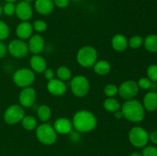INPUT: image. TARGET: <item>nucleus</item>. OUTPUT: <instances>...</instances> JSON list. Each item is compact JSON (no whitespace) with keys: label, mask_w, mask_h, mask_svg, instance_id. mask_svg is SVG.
<instances>
[{"label":"nucleus","mask_w":157,"mask_h":156,"mask_svg":"<svg viewBox=\"0 0 157 156\" xmlns=\"http://www.w3.org/2000/svg\"><path fill=\"white\" fill-rule=\"evenodd\" d=\"M97 118L91 112L87 110H80L73 117V128L78 132H88L94 129L97 126Z\"/></svg>","instance_id":"1"},{"label":"nucleus","mask_w":157,"mask_h":156,"mask_svg":"<svg viewBox=\"0 0 157 156\" xmlns=\"http://www.w3.org/2000/svg\"><path fill=\"white\" fill-rule=\"evenodd\" d=\"M123 116L132 122H140L145 117V109L143 104L134 99L127 100L121 107Z\"/></svg>","instance_id":"2"},{"label":"nucleus","mask_w":157,"mask_h":156,"mask_svg":"<svg viewBox=\"0 0 157 156\" xmlns=\"http://www.w3.org/2000/svg\"><path fill=\"white\" fill-rule=\"evenodd\" d=\"M98 60V52L92 46H84L77 54V61L83 67H93Z\"/></svg>","instance_id":"3"},{"label":"nucleus","mask_w":157,"mask_h":156,"mask_svg":"<svg viewBox=\"0 0 157 156\" xmlns=\"http://www.w3.org/2000/svg\"><path fill=\"white\" fill-rule=\"evenodd\" d=\"M36 137L41 144L50 145L56 142L57 132L53 126L44 122L37 127Z\"/></svg>","instance_id":"4"},{"label":"nucleus","mask_w":157,"mask_h":156,"mask_svg":"<svg viewBox=\"0 0 157 156\" xmlns=\"http://www.w3.org/2000/svg\"><path fill=\"white\" fill-rule=\"evenodd\" d=\"M130 143L136 148H144L147 145L150 136L144 128L135 126L130 129L128 135Z\"/></svg>","instance_id":"5"},{"label":"nucleus","mask_w":157,"mask_h":156,"mask_svg":"<svg viewBox=\"0 0 157 156\" xmlns=\"http://www.w3.org/2000/svg\"><path fill=\"white\" fill-rule=\"evenodd\" d=\"M13 81L19 87H30L35 81V72L29 68H21L13 74Z\"/></svg>","instance_id":"6"},{"label":"nucleus","mask_w":157,"mask_h":156,"mask_svg":"<svg viewBox=\"0 0 157 156\" xmlns=\"http://www.w3.org/2000/svg\"><path fill=\"white\" fill-rule=\"evenodd\" d=\"M71 89L75 96L83 97L85 96L90 90V83L85 76L81 75L75 76L71 81Z\"/></svg>","instance_id":"7"},{"label":"nucleus","mask_w":157,"mask_h":156,"mask_svg":"<svg viewBox=\"0 0 157 156\" xmlns=\"http://www.w3.org/2000/svg\"><path fill=\"white\" fill-rule=\"evenodd\" d=\"M25 116V110L21 105H12L7 108L4 113L5 122L9 125H14L21 122Z\"/></svg>","instance_id":"8"},{"label":"nucleus","mask_w":157,"mask_h":156,"mask_svg":"<svg viewBox=\"0 0 157 156\" xmlns=\"http://www.w3.org/2000/svg\"><path fill=\"white\" fill-rule=\"evenodd\" d=\"M139 87L137 83L133 80H127L122 83L118 88V93L124 99H132L137 95Z\"/></svg>","instance_id":"9"},{"label":"nucleus","mask_w":157,"mask_h":156,"mask_svg":"<svg viewBox=\"0 0 157 156\" xmlns=\"http://www.w3.org/2000/svg\"><path fill=\"white\" fill-rule=\"evenodd\" d=\"M8 50L12 56L16 58H25L29 52L28 44L21 39H15L11 41L8 47Z\"/></svg>","instance_id":"10"},{"label":"nucleus","mask_w":157,"mask_h":156,"mask_svg":"<svg viewBox=\"0 0 157 156\" xmlns=\"http://www.w3.org/2000/svg\"><path fill=\"white\" fill-rule=\"evenodd\" d=\"M35 99H36V92L32 87H25L20 92L18 101L20 102V105L22 107L30 108L34 105Z\"/></svg>","instance_id":"11"},{"label":"nucleus","mask_w":157,"mask_h":156,"mask_svg":"<svg viewBox=\"0 0 157 156\" xmlns=\"http://www.w3.org/2000/svg\"><path fill=\"white\" fill-rule=\"evenodd\" d=\"M15 14L20 20L28 21L33 15V10L29 3L21 1L15 6Z\"/></svg>","instance_id":"12"},{"label":"nucleus","mask_w":157,"mask_h":156,"mask_svg":"<svg viewBox=\"0 0 157 156\" xmlns=\"http://www.w3.org/2000/svg\"><path fill=\"white\" fill-rule=\"evenodd\" d=\"M47 89L51 94L56 96H60L66 93L67 87L64 81L59 79H56V78H53L52 80H48Z\"/></svg>","instance_id":"13"},{"label":"nucleus","mask_w":157,"mask_h":156,"mask_svg":"<svg viewBox=\"0 0 157 156\" xmlns=\"http://www.w3.org/2000/svg\"><path fill=\"white\" fill-rule=\"evenodd\" d=\"M54 128L58 134L66 135L72 132L73 125L72 122L67 118H58L54 123Z\"/></svg>","instance_id":"14"},{"label":"nucleus","mask_w":157,"mask_h":156,"mask_svg":"<svg viewBox=\"0 0 157 156\" xmlns=\"http://www.w3.org/2000/svg\"><path fill=\"white\" fill-rule=\"evenodd\" d=\"M28 46H29V51L32 52L33 54H38L44 50V38L39 35H32L29 39Z\"/></svg>","instance_id":"15"},{"label":"nucleus","mask_w":157,"mask_h":156,"mask_svg":"<svg viewBox=\"0 0 157 156\" xmlns=\"http://www.w3.org/2000/svg\"><path fill=\"white\" fill-rule=\"evenodd\" d=\"M30 65L32 70L35 73H42L47 68V62L42 56L34 54L30 59Z\"/></svg>","instance_id":"16"},{"label":"nucleus","mask_w":157,"mask_h":156,"mask_svg":"<svg viewBox=\"0 0 157 156\" xmlns=\"http://www.w3.org/2000/svg\"><path fill=\"white\" fill-rule=\"evenodd\" d=\"M32 24L28 21H22L19 23L16 28V35L21 40H25L32 37L33 32Z\"/></svg>","instance_id":"17"},{"label":"nucleus","mask_w":157,"mask_h":156,"mask_svg":"<svg viewBox=\"0 0 157 156\" xmlns=\"http://www.w3.org/2000/svg\"><path fill=\"white\" fill-rule=\"evenodd\" d=\"M53 0H36L35 8L37 12L41 15H49L54 9Z\"/></svg>","instance_id":"18"},{"label":"nucleus","mask_w":157,"mask_h":156,"mask_svg":"<svg viewBox=\"0 0 157 156\" xmlns=\"http://www.w3.org/2000/svg\"><path fill=\"white\" fill-rule=\"evenodd\" d=\"M144 109L149 112H153L157 110V92H148L144 96Z\"/></svg>","instance_id":"19"},{"label":"nucleus","mask_w":157,"mask_h":156,"mask_svg":"<svg viewBox=\"0 0 157 156\" xmlns=\"http://www.w3.org/2000/svg\"><path fill=\"white\" fill-rule=\"evenodd\" d=\"M112 47L115 50L119 52H122L127 48L128 46V41L124 35L121 34H117L113 37L111 41Z\"/></svg>","instance_id":"20"},{"label":"nucleus","mask_w":157,"mask_h":156,"mask_svg":"<svg viewBox=\"0 0 157 156\" xmlns=\"http://www.w3.org/2000/svg\"><path fill=\"white\" fill-rule=\"evenodd\" d=\"M93 67L95 73L101 76L107 74L110 70V64L107 61H97Z\"/></svg>","instance_id":"21"},{"label":"nucleus","mask_w":157,"mask_h":156,"mask_svg":"<svg viewBox=\"0 0 157 156\" xmlns=\"http://www.w3.org/2000/svg\"><path fill=\"white\" fill-rule=\"evenodd\" d=\"M146 50L151 53H157V35H150L144 40Z\"/></svg>","instance_id":"22"},{"label":"nucleus","mask_w":157,"mask_h":156,"mask_svg":"<svg viewBox=\"0 0 157 156\" xmlns=\"http://www.w3.org/2000/svg\"><path fill=\"white\" fill-rule=\"evenodd\" d=\"M104 107L107 112L115 113L121 109V103L113 97H108L104 102Z\"/></svg>","instance_id":"23"},{"label":"nucleus","mask_w":157,"mask_h":156,"mask_svg":"<svg viewBox=\"0 0 157 156\" xmlns=\"http://www.w3.org/2000/svg\"><path fill=\"white\" fill-rule=\"evenodd\" d=\"M38 117L41 122H46L49 120L52 116V111H51L50 107L46 105H42L38 109L37 111Z\"/></svg>","instance_id":"24"},{"label":"nucleus","mask_w":157,"mask_h":156,"mask_svg":"<svg viewBox=\"0 0 157 156\" xmlns=\"http://www.w3.org/2000/svg\"><path fill=\"white\" fill-rule=\"evenodd\" d=\"M21 122L23 128L26 130L32 131V130L35 129V128H37L36 119L32 116H25Z\"/></svg>","instance_id":"25"},{"label":"nucleus","mask_w":157,"mask_h":156,"mask_svg":"<svg viewBox=\"0 0 157 156\" xmlns=\"http://www.w3.org/2000/svg\"><path fill=\"white\" fill-rule=\"evenodd\" d=\"M57 76L58 79L62 81H67L71 78V71L68 67L65 66H61L57 70Z\"/></svg>","instance_id":"26"},{"label":"nucleus","mask_w":157,"mask_h":156,"mask_svg":"<svg viewBox=\"0 0 157 156\" xmlns=\"http://www.w3.org/2000/svg\"><path fill=\"white\" fill-rule=\"evenodd\" d=\"M144 44V38L140 35H134L128 41V45L133 49H137Z\"/></svg>","instance_id":"27"},{"label":"nucleus","mask_w":157,"mask_h":156,"mask_svg":"<svg viewBox=\"0 0 157 156\" xmlns=\"http://www.w3.org/2000/svg\"><path fill=\"white\" fill-rule=\"evenodd\" d=\"M147 76L153 82H157V64H151L147 68Z\"/></svg>","instance_id":"28"},{"label":"nucleus","mask_w":157,"mask_h":156,"mask_svg":"<svg viewBox=\"0 0 157 156\" xmlns=\"http://www.w3.org/2000/svg\"><path fill=\"white\" fill-rule=\"evenodd\" d=\"M10 30L8 24L3 21H0V40H5L9 37Z\"/></svg>","instance_id":"29"},{"label":"nucleus","mask_w":157,"mask_h":156,"mask_svg":"<svg viewBox=\"0 0 157 156\" xmlns=\"http://www.w3.org/2000/svg\"><path fill=\"white\" fill-rule=\"evenodd\" d=\"M104 93L108 97H113L115 95L118 93V88L114 85V84H107L104 87Z\"/></svg>","instance_id":"30"},{"label":"nucleus","mask_w":157,"mask_h":156,"mask_svg":"<svg viewBox=\"0 0 157 156\" xmlns=\"http://www.w3.org/2000/svg\"><path fill=\"white\" fill-rule=\"evenodd\" d=\"M34 30L38 32H43L47 29V23L43 20H36L32 24Z\"/></svg>","instance_id":"31"},{"label":"nucleus","mask_w":157,"mask_h":156,"mask_svg":"<svg viewBox=\"0 0 157 156\" xmlns=\"http://www.w3.org/2000/svg\"><path fill=\"white\" fill-rule=\"evenodd\" d=\"M153 81L150 80L148 77H142L139 80L137 84L139 88L143 89V90H150L152 87Z\"/></svg>","instance_id":"32"},{"label":"nucleus","mask_w":157,"mask_h":156,"mask_svg":"<svg viewBox=\"0 0 157 156\" xmlns=\"http://www.w3.org/2000/svg\"><path fill=\"white\" fill-rule=\"evenodd\" d=\"M2 11L6 15L11 16L15 13V6L12 2H7L3 7Z\"/></svg>","instance_id":"33"},{"label":"nucleus","mask_w":157,"mask_h":156,"mask_svg":"<svg viewBox=\"0 0 157 156\" xmlns=\"http://www.w3.org/2000/svg\"><path fill=\"white\" fill-rule=\"evenodd\" d=\"M143 156H157V148L154 146H145L142 151Z\"/></svg>","instance_id":"34"},{"label":"nucleus","mask_w":157,"mask_h":156,"mask_svg":"<svg viewBox=\"0 0 157 156\" xmlns=\"http://www.w3.org/2000/svg\"><path fill=\"white\" fill-rule=\"evenodd\" d=\"M54 5L60 9L67 8L69 5V0H53Z\"/></svg>","instance_id":"35"},{"label":"nucleus","mask_w":157,"mask_h":156,"mask_svg":"<svg viewBox=\"0 0 157 156\" xmlns=\"http://www.w3.org/2000/svg\"><path fill=\"white\" fill-rule=\"evenodd\" d=\"M44 77H45L48 80H52L54 78L55 73H54L53 70H52V69L46 68V70L44 71Z\"/></svg>","instance_id":"36"},{"label":"nucleus","mask_w":157,"mask_h":156,"mask_svg":"<svg viewBox=\"0 0 157 156\" xmlns=\"http://www.w3.org/2000/svg\"><path fill=\"white\" fill-rule=\"evenodd\" d=\"M6 52H7V47L2 42L0 41V58H2L3 57H5V55L6 54Z\"/></svg>","instance_id":"37"},{"label":"nucleus","mask_w":157,"mask_h":156,"mask_svg":"<svg viewBox=\"0 0 157 156\" xmlns=\"http://www.w3.org/2000/svg\"><path fill=\"white\" fill-rule=\"evenodd\" d=\"M150 139L153 143L157 145V131L153 132L150 136Z\"/></svg>","instance_id":"38"},{"label":"nucleus","mask_w":157,"mask_h":156,"mask_svg":"<svg viewBox=\"0 0 157 156\" xmlns=\"http://www.w3.org/2000/svg\"><path fill=\"white\" fill-rule=\"evenodd\" d=\"M114 117L117 118V119H121L122 117H124L123 116V114H122V112L121 111V110H117V111H116L114 113Z\"/></svg>","instance_id":"39"},{"label":"nucleus","mask_w":157,"mask_h":156,"mask_svg":"<svg viewBox=\"0 0 157 156\" xmlns=\"http://www.w3.org/2000/svg\"><path fill=\"white\" fill-rule=\"evenodd\" d=\"M130 156H143L142 155V153H140L138 151H134V152L131 153L130 154Z\"/></svg>","instance_id":"40"},{"label":"nucleus","mask_w":157,"mask_h":156,"mask_svg":"<svg viewBox=\"0 0 157 156\" xmlns=\"http://www.w3.org/2000/svg\"><path fill=\"white\" fill-rule=\"evenodd\" d=\"M5 1H6V2H7L13 3V2H15L16 1V0H5Z\"/></svg>","instance_id":"41"},{"label":"nucleus","mask_w":157,"mask_h":156,"mask_svg":"<svg viewBox=\"0 0 157 156\" xmlns=\"http://www.w3.org/2000/svg\"><path fill=\"white\" fill-rule=\"evenodd\" d=\"M2 6H0V16H1V15H2Z\"/></svg>","instance_id":"42"},{"label":"nucleus","mask_w":157,"mask_h":156,"mask_svg":"<svg viewBox=\"0 0 157 156\" xmlns=\"http://www.w3.org/2000/svg\"><path fill=\"white\" fill-rule=\"evenodd\" d=\"M32 1H33V0H25V2H26L29 3V4H30V3L32 2Z\"/></svg>","instance_id":"43"},{"label":"nucleus","mask_w":157,"mask_h":156,"mask_svg":"<svg viewBox=\"0 0 157 156\" xmlns=\"http://www.w3.org/2000/svg\"><path fill=\"white\" fill-rule=\"evenodd\" d=\"M73 1H75V2H81V1H82V0H73Z\"/></svg>","instance_id":"44"}]
</instances>
